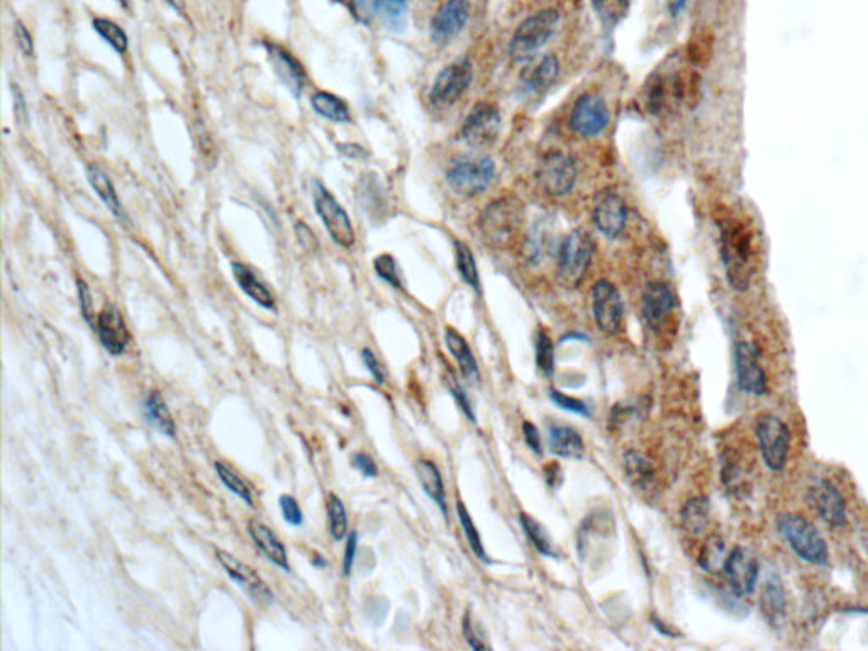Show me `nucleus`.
Listing matches in <instances>:
<instances>
[{"mask_svg":"<svg viewBox=\"0 0 868 651\" xmlns=\"http://www.w3.org/2000/svg\"><path fill=\"white\" fill-rule=\"evenodd\" d=\"M721 260L731 289H750L758 268L757 228L746 217L724 211L718 216Z\"/></svg>","mask_w":868,"mask_h":651,"instance_id":"nucleus-1","label":"nucleus"},{"mask_svg":"<svg viewBox=\"0 0 868 651\" xmlns=\"http://www.w3.org/2000/svg\"><path fill=\"white\" fill-rule=\"evenodd\" d=\"M646 111L663 116L680 107H696L701 101V75L694 68L655 72L645 85Z\"/></svg>","mask_w":868,"mask_h":651,"instance_id":"nucleus-2","label":"nucleus"},{"mask_svg":"<svg viewBox=\"0 0 868 651\" xmlns=\"http://www.w3.org/2000/svg\"><path fill=\"white\" fill-rule=\"evenodd\" d=\"M496 177V163L482 153H463L451 160L446 168V182L462 197H475L489 189Z\"/></svg>","mask_w":868,"mask_h":651,"instance_id":"nucleus-3","label":"nucleus"},{"mask_svg":"<svg viewBox=\"0 0 868 651\" xmlns=\"http://www.w3.org/2000/svg\"><path fill=\"white\" fill-rule=\"evenodd\" d=\"M777 531L791 546L797 557L813 565H826L830 562V548L811 521L794 512L780 514L777 518Z\"/></svg>","mask_w":868,"mask_h":651,"instance_id":"nucleus-4","label":"nucleus"},{"mask_svg":"<svg viewBox=\"0 0 868 651\" xmlns=\"http://www.w3.org/2000/svg\"><path fill=\"white\" fill-rule=\"evenodd\" d=\"M523 217V204L516 197H499L480 212V234L490 245L507 246L523 229Z\"/></svg>","mask_w":868,"mask_h":651,"instance_id":"nucleus-5","label":"nucleus"},{"mask_svg":"<svg viewBox=\"0 0 868 651\" xmlns=\"http://www.w3.org/2000/svg\"><path fill=\"white\" fill-rule=\"evenodd\" d=\"M558 23H560V12L555 9H545L524 19L512 34L509 43V56L512 62H531L555 34Z\"/></svg>","mask_w":868,"mask_h":651,"instance_id":"nucleus-6","label":"nucleus"},{"mask_svg":"<svg viewBox=\"0 0 868 651\" xmlns=\"http://www.w3.org/2000/svg\"><path fill=\"white\" fill-rule=\"evenodd\" d=\"M594 255V240L585 229H574L563 238L557 251V277L565 287H579Z\"/></svg>","mask_w":868,"mask_h":651,"instance_id":"nucleus-7","label":"nucleus"},{"mask_svg":"<svg viewBox=\"0 0 868 651\" xmlns=\"http://www.w3.org/2000/svg\"><path fill=\"white\" fill-rule=\"evenodd\" d=\"M755 436L762 453L763 463L772 472L784 470L789 450H791V431L782 419L774 414H762L755 423Z\"/></svg>","mask_w":868,"mask_h":651,"instance_id":"nucleus-8","label":"nucleus"},{"mask_svg":"<svg viewBox=\"0 0 868 651\" xmlns=\"http://www.w3.org/2000/svg\"><path fill=\"white\" fill-rule=\"evenodd\" d=\"M535 180L541 192L550 197L570 194L577 182V165L565 151H548L536 167Z\"/></svg>","mask_w":868,"mask_h":651,"instance_id":"nucleus-9","label":"nucleus"},{"mask_svg":"<svg viewBox=\"0 0 868 651\" xmlns=\"http://www.w3.org/2000/svg\"><path fill=\"white\" fill-rule=\"evenodd\" d=\"M312 197H314V207L318 211L321 221L328 229L329 236L333 238L336 245L343 248H351L355 245V229L351 224L348 212L340 206V202L334 199V195L326 189V185L321 184L319 180H314L312 185Z\"/></svg>","mask_w":868,"mask_h":651,"instance_id":"nucleus-10","label":"nucleus"},{"mask_svg":"<svg viewBox=\"0 0 868 651\" xmlns=\"http://www.w3.org/2000/svg\"><path fill=\"white\" fill-rule=\"evenodd\" d=\"M351 12L368 28L401 31L406 26L407 0H351Z\"/></svg>","mask_w":868,"mask_h":651,"instance_id":"nucleus-11","label":"nucleus"},{"mask_svg":"<svg viewBox=\"0 0 868 651\" xmlns=\"http://www.w3.org/2000/svg\"><path fill=\"white\" fill-rule=\"evenodd\" d=\"M473 80L472 62L468 58H458L448 63L434 78L431 87V102L434 106L448 107L460 101L470 89Z\"/></svg>","mask_w":868,"mask_h":651,"instance_id":"nucleus-12","label":"nucleus"},{"mask_svg":"<svg viewBox=\"0 0 868 651\" xmlns=\"http://www.w3.org/2000/svg\"><path fill=\"white\" fill-rule=\"evenodd\" d=\"M502 117L497 106L490 102H477L463 121L460 136L472 148L492 145L501 133Z\"/></svg>","mask_w":868,"mask_h":651,"instance_id":"nucleus-13","label":"nucleus"},{"mask_svg":"<svg viewBox=\"0 0 868 651\" xmlns=\"http://www.w3.org/2000/svg\"><path fill=\"white\" fill-rule=\"evenodd\" d=\"M735 368L736 382L743 392L755 397L767 394V373L763 370L762 362H760V350H758L755 341H736Z\"/></svg>","mask_w":868,"mask_h":651,"instance_id":"nucleus-14","label":"nucleus"},{"mask_svg":"<svg viewBox=\"0 0 868 651\" xmlns=\"http://www.w3.org/2000/svg\"><path fill=\"white\" fill-rule=\"evenodd\" d=\"M592 312L602 333L618 336L624 328V304L619 290L609 280H597L592 287Z\"/></svg>","mask_w":868,"mask_h":651,"instance_id":"nucleus-15","label":"nucleus"},{"mask_svg":"<svg viewBox=\"0 0 868 651\" xmlns=\"http://www.w3.org/2000/svg\"><path fill=\"white\" fill-rule=\"evenodd\" d=\"M723 575L731 590L738 596H750L758 584L760 565L752 551L736 546L724 560Z\"/></svg>","mask_w":868,"mask_h":651,"instance_id":"nucleus-16","label":"nucleus"},{"mask_svg":"<svg viewBox=\"0 0 868 651\" xmlns=\"http://www.w3.org/2000/svg\"><path fill=\"white\" fill-rule=\"evenodd\" d=\"M609 109L599 94L580 95L570 112V126L582 138H592L607 128Z\"/></svg>","mask_w":868,"mask_h":651,"instance_id":"nucleus-17","label":"nucleus"},{"mask_svg":"<svg viewBox=\"0 0 868 651\" xmlns=\"http://www.w3.org/2000/svg\"><path fill=\"white\" fill-rule=\"evenodd\" d=\"M216 557L217 560H219V563L223 565L224 570H226V574H228L236 584L240 585L241 589L245 590L246 594L250 596L251 601H255L256 604H262V606L272 604V590L268 589L265 580H263L260 575L256 574L255 570H253L250 565H246V563L241 562V560H238L234 555H231V553L224 550H217Z\"/></svg>","mask_w":868,"mask_h":651,"instance_id":"nucleus-18","label":"nucleus"},{"mask_svg":"<svg viewBox=\"0 0 868 651\" xmlns=\"http://www.w3.org/2000/svg\"><path fill=\"white\" fill-rule=\"evenodd\" d=\"M468 19H470L468 0H446L429 24V36L433 39L434 45H445L450 39L462 33Z\"/></svg>","mask_w":868,"mask_h":651,"instance_id":"nucleus-19","label":"nucleus"},{"mask_svg":"<svg viewBox=\"0 0 868 651\" xmlns=\"http://www.w3.org/2000/svg\"><path fill=\"white\" fill-rule=\"evenodd\" d=\"M807 501L818 512L819 518L831 528L846 524V502L831 480L821 479L807 492Z\"/></svg>","mask_w":868,"mask_h":651,"instance_id":"nucleus-20","label":"nucleus"},{"mask_svg":"<svg viewBox=\"0 0 868 651\" xmlns=\"http://www.w3.org/2000/svg\"><path fill=\"white\" fill-rule=\"evenodd\" d=\"M592 219H594V224H596L599 233L604 234L607 240H616V238H619L624 233L626 224H628V207H626V202L623 201V197H619L618 194H613V192L602 195L601 199L597 201L596 207H594Z\"/></svg>","mask_w":868,"mask_h":651,"instance_id":"nucleus-21","label":"nucleus"},{"mask_svg":"<svg viewBox=\"0 0 868 651\" xmlns=\"http://www.w3.org/2000/svg\"><path fill=\"white\" fill-rule=\"evenodd\" d=\"M677 306V297L672 287L663 282H651L646 285L641 299L643 318L650 328L658 329L665 324Z\"/></svg>","mask_w":868,"mask_h":651,"instance_id":"nucleus-22","label":"nucleus"},{"mask_svg":"<svg viewBox=\"0 0 868 651\" xmlns=\"http://www.w3.org/2000/svg\"><path fill=\"white\" fill-rule=\"evenodd\" d=\"M95 331L99 334L102 346L111 353L112 357L123 355L128 348L131 336L117 307L107 306L99 312Z\"/></svg>","mask_w":868,"mask_h":651,"instance_id":"nucleus-23","label":"nucleus"},{"mask_svg":"<svg viewBox=\"0 0 868 651\" xmlns=\"http://www.w3.org/2000/svg\"><path fill=\"white\" fill-rule=\"evenodd\" d=\"M265 50H267L273 70L279 75L280 80L289 87L294 97H301L302 92H304V85H306V72H304L301 63L297 62L294 56L290 55L289 51L284 50L282 46L265 43Z\"/></svg>","mask_w":868,"mask_h":651,"instance_id":"nucleus-24","label":"nucleus"},{"mask_svg":"<svg viewBox=\"0 0 868 651\" xmlns=\"http://www.w3.org/2000/svg\"><path fill=\"white\" fill-rule=\"evenodd\" d=\"M248 533H250L251 540L255 541L256 548L262 551L267 560L285 572H290L289 557H287L284 543L279 540V536L275 535L272 529L268 528L267 524L258 521V519H250Z\"/></svg>","mask_w":868,"mask_h":651,"instance_id":"nucleus-25","label":"nucleus"},{"mask_svg":"<svg viewBox=\"0 0 868 651\" xmlns=\"http://www.w3.org/2000/svg\"><path fill=\"white\" fill-rule=\"evenodd\" d=\"M558 75H560V62H558L557 56L548 53V55L541 56L533 67L526 68L521 80H523V85L528 92L541 94L557 82Z\"/></svg>","mask_w":868,"mask_h":651,"instance_id":"nucleus-26","label":"nucleus"},{"mask_svg":"<svg viewBox=\"0 0 868 651\" xmlns=\"http://www.w3.org/2000/svg\"><path fill=\"white\" fill-rule=\"evenodd\" d=\"M231 270H233L236 284L240 285V289L250 297L251 301L256 302L258 306H262L267 311H277L272 292L267 289V285L263 284L262 280L256 277L255 273L251 272V268L246 267L243 263L233 262L231 263Z\"/></svg>","mask_w":868,"mask_h":651,"instance_id":"nucleus-27","label":"nucleus"},{"mask_svg":"<svg viewBox=\"0 0 868 651\" xmlns=\"http://www.w3.org/2000/svg\"><path fill=\"white\" fill-rule=\"evenodd\" d=\"M445 341L451 355L457 360L463 379L468 380L470 384H479V365L462 334L458 333L457 329L446 328Z\"/></svg>","mask_w":868,"mask_h":651,"instance_id":"nucleus-28","label":"nucleus"},{"mask_svg":"<svg viewBox=\"0 0 868 651\" xmlns=\"http://www.w3.org/2000/svg\"><path fill=\"white\" fill-rule=\"evenodd\" d=\"M760 606H762L763 618L767 619L770 626H779L784 621L787 597L779 577H768L763 585Z\"/></svg>","mask_w":868,"mask_h":651,"instance_id":"nucleus-29","label":"nucleus"},{"mask_svg":"<svg viewBox=\"0 0 868 651\" xmlns=\"http://www.w3.org/2000/svg\"><path fill=\"white\" fill-rule=\"evenodd\" d=\"M548 441H550V450L557 457L575 458V460L584 457V440L577 429L563 424H551Z\"/></svg>","mask_w":868,"mask_h":651,"instance_id":"nucleus-30","label":"nucleus"},{"mask_svg":"<svg viewBox=\"0 0 868 651\" xmlns=\"http://www.w3.org/2000/svg\"><path fill=\"white\" fill-rule=\"evenodd\" d=\"M87 179H89L92 189L95 190V194L99 195L101 201L106 204L107 209L121 223H128V214H126L123 204L119 201L116 187H114V184H112L111 179L107 177L106 173L102 172L101 168L97 167V165H87Z\"/></svg>","mask_w":868,"mask_h":651,"instance_id":"nucleus-31","label":"nucleus"},{"mask_svg":"<svg viewBox=\"0 0 868 651\" xmlns=\"http://www.w3.org/2000/svg\"><path fill=\"white\" fill-rule=\"evenodd\" d=\"M416 473H418L419 482L423 487L424 494L431 501L440 507V511L448 516V506H446L445 484L441 477L440 468L436 467L431 460H419L416 463Z\"/></svg>","mask_w":868,"mask_h":651,"instance_id":"nucleus-32","label":"nucleus"},{"mask_svg":"<svg viewBox=\"0 0 868 651\" xmlns=\"http://www.w3.org/2000/svg\"><path fill=\"white\" fill-rule=\"evenodd\" d=\"M145 418L148 423L153 424L160 433L165 434L168 438H175L177 428L173 423L172 414L168 411L167 402L163 401L162 394L158 390H151L146 396L145 404H143Z\"/></svg>","mask_w":868,"mask_h":651,"instance_id":"nucleus-33","label":"nucleus"},{"mask_svg":"<svg viewBox=\"0 0 868 651\" xmlns=\"http://www.w3.org/2000/svg\"><path fill=\"white\" fill-rule=\"evenodd\" d=\"M311 106L316 114L328 121L340 124L351 123L350 109L346 106V102L329 92H318L312 95Z\"/></svg>","mask_w":868,"mask_h":651,"instance_id":"nucleus-34","label":"nucleus"},{"mask_svg":"<svg viewBox=\"0 0 868 651\" xmlns=\"http://www.w3.org/2000/svg\"><path fill=\"white\" fill-rule=\"evenodd\" d=\"M624 470L631 484L638 489H648L655 480V470L650 460L640 451L629 450L624 455Z\"/></svg>","mask_w":868,"mask_h":651,"instance_id":"nucleus-35","label":"nucleus"},{"mask_svg":"<svg viewBox=\"0 0 868 651\" xmlns=\"http://www.w3.org/2000/svg\"><path fill=\"white\" fill-rule=\"evenodd\" d=\"M709 521V502L704 497L690 499L682 509V526L692 536L701 535Z\"/></svg>","mask_w":868,"mask_h":651,"instance_id":"nucleus-36","label":"nucleus"},{"mask_svg":"<svg viewBox=\"0 0 868 651\" xmlns=\"http://www.w3.org/2000/svg\"><path fill=\"white\" fill-rule=\"evenodd\" d=\"M455 262L463 282L480 294L479 268L470 246L465 245L463 241H455Z\"/></svg>","mask_w":868,"mask_h":651,"instance_id":"nucleus-37","label":"nucleus"},{"mask_svg":"<svg viewBox=\"0 0 868 651\" xmlns=\"http://www.w3.org/2000/svg\"><path fill=\"white\" fill-rule=\"evenodd\" d=\"M687 53H689V60L694 67H702V65H706L711 58H713L714 53V34L706 28H697L694 31V34L690 36L689 48H687Z\"/></svg>","mask_w":868,"mask_h":651,"instance_id":"nucleus-38","label":"nucleus"},{"mask_svg":"<svg viewBox=\"0 0 868 651\" xmlns=\"http://www.w3.org/2000/svg\"><path fill=\"white\" fill-rule=\"evenodd\" d=\"M519 521H521V526H523L524 533L528 536L529 541L535 545L536 550L540 551L541 555H545V557H557L555 543H553L550 535L546 533V529L538 521H535L528 514H521Z\"/></svg>","mask_w":868,"mask_h":651,"instance_id":"nucleus-39","label":"nucleus"},{"mask_svg":"<svg viewBox=\"0 0 868 651\" xmlns=\"http://www.w3.org/2000/svg\"><path fill=\"white\" fill-rule=\"evenodd\" d=\"M726 557H728V553H726L724 541L719 536H711L702 546L699 563L707 572H723Z\"/></svg>","mask_w":868,"mask_h":651,"instance_id":"nucleus-40","label":"nucleus"},{"mask_svg":"<svg viewBox=\"0 0 868 651\" xmlns=\"http://www.w3.org/2000/svg\"><path fill=\"white\" fill-rule=\"evenodd\" d=\"M95 31L101 34L102 38L106 39L107 43L117 51V53H126L128 51L129 39L128 34L124 33L123 28L119 26V24L114 23V21H109V19H102V17H97L94 19Z\"/></svg>","mask_w":868,"mask_h":651,"instance_id":"nucleus-41","label":"nucleus"},{"mask_svg":"<svg viewBox=\"0 0 868 651\" xmlns=\"http://www.w3.org/2000/svg\"><path fill=\"white\" fill-rule=\"evenodd\" d=\"M214 468H216L217 477L228 487V490L233 492L234 496L240 497L241 501H245L248 506H253V496H251L250 487H248L245 480L241 479L238 473L234 472L233 468H229L223 462L214 463Z\"/></svg>","mask_w":868,"mask_h":651,"instance_id":"nucleus-42","label":"nucleus"},{"mask_svg":"<svg viewBox=\"0 0 868 651\" xmlns=\"http://www.w3.org/2000/svg\"><path fill=\"white\" fill-rule=\"evenodd\" d=\"M597 16L607 26H616L624 17L628 16L629 2L631 0H590Z\"/></svg>","mask_w":868,"mask_h":651,"instance_id":"nucleus-43","label":"nucleus"},{"mask_svg":"<svg viewBox=\"0 0 868 651\" xmlns=\"http://www.w3.org/2000/svg\"><path fill=\"white\" fill-rule=\"evenodd\" d=\"M329 531L334 540H345L348 533V514L340 497L329 494L328 497Z\"/></svg>","mask_w":868,"mask_h":651,"instance_id":"nucleus-44","label":"nucleus"},{"mask_svg":"<svg viewBox=\"0 0 868 651\" xmlns=\"http://www.w3.org/2000/svg\"><path fill=\"white\" fill-rule=\"evenodd\" d=\"M457 512L460 524H462L463 533L467 536L468 545H470L473 553H475V557L482 560V562L490 563V558L485 553L484 543H482V538L479 535V529L475 528V524H473L472 518H470V514H468L462 502H458Z\"/></svg>","mask_w":868,"mask_h":651,"instance_id":"nucleus-45","label":"nucleus"},{"mask_svg":"<svg viewBox=\"0 0 868 651\" xmlns=\"http://www.w3.org/2000/svg\"><path fill=\"white\" fill-rule=\"evenodd\" d=\"M536 365L546 377H551L555 372V346L550 336L541 329L536 333Z\"/></svg>","mask_w":868,"mask_h":651,"instance_id":"nucleus-46","label":"nucleus"},{"mask_svg":"<svg viewBox=\"0 0 868 651\" xmlns=\"http://www.w3.org/2000/svg\"><path fill=\"white\" fill-rule=\"evenodd\" d=\"M462 629L465 641H467L470 648L477 651L490 650V645L487 643V638L484 635V629H482L480 623L475 621L470 611H467L465 616H463Z\"/></svg>","mask_w":868,"mask_h":651,"instance_id":"nucleus-47","label":"nucleus"},{"mask_svg":"<svg viewBox=\"0 0 868 651\" xmlns=\"http://www.w3.org/2000/svg\"><path fill=\"white\" fill-rule=\"evenodd\" d=\"M373 268H375V272H377L380 279L392 285V287H396V289H401V273H399V267H397L394 256L387 255V253L377 256L375 262H373Z\"/></svg>","mask_w":868,"mask_h":651,"instance_id":"nucleus-48","label":"nucleus"},{"mask_svg":"<svg viewBox=\"0 0 868 651\" xmlns=\"http://www.w3.org/2000/svg\"><path fill=\"white\" fill-rule=\"evenodd\" d=\"M550 397L551 401L555 402L558 407H562L565 411L575 412V414H582V416H589V407L585 402L579 401V399H575V397H568L562 392H558V390L550 389Z\"/></svg>","mask_w":868,"mask_h":651,"instance_id":"nucleus-49","label":"nucleus"},{"mask_svg":"<svg viewBox=\"0 0 868 651\" xmlns=\"http://www.w3.org/2000/svg\"><path fill=\"white\" fill-rule=\"evenodd\" d=\"M280 509H282L285 521H287L290 526H302V523H304V516H302V509L301 506H299V502L295 501L294 497H280Z\"/></svg>","mask_w":868,"mask_h":651,"instance_id":"nucleus-50","label":"nucleus"},{"mask_svg":"<svg viewBox=\"0 0 868 651\" xmlns=\"http://www.w3.org/2000/svg\"><path fill=\"white\" fill-rule=\"evenodd\" d=\"M448 387H450L451 396L455 397L458 406H460V409L465 412V416H467L473 424L477 423L475 412H473L472 404L468 401L465 389H463L462 385L458 384V380L455 379V377H448Z\"/></svg>","mask_w":868,"mask_h":651,"instance_id":"nucleus-51","label":"nucleus"},{"mask_svg":"<svg viewBox=\"0 0 868 651\" xmlns=\"http://www.w3.org/2000/svg\"><path fill=\"white\" fill-rule=\"evenodd\" d=\"M78 295H80V309H82V314H84L85 321L95 329V324H97V319H95L94 312V301H92V294H90L89 287L85 284L84 280H78Z\"/></svg>","mask_w":868,"mask_h":651,"instance_id":"nucleus-52","label":"nucleus"},{"mask_svg":"<svg viewBox=\"0 0 868 651\" xmlns=\"http://www.w3.org/2000/svg\"><path fill=\"white\" fill-rule=\"evenodd\" d=\"M362 360H363V363H365V367H367L368 372L372 373L373 380H375V382H377V384H380V385L384 384V382H385L384 368H382V365H380V362H379V360H377V357H375V355H373V351L368 350V348H365V350L362 351Z\"/></svg>","mask_w":868,"mask_h":651,"instance_id":"nucleus-53","label":"nucleus"},{"mask_svg":"<svg viewBox=\"0 0 868 651\" xmlns=\"http://www.w3.org/2000/svg\"><path fill=\"white\" fill-rule=\"evenodd\" d=\"M523 436L524 441H526V445L529 446V450L533 451V453H536V455H541V453H543L540 431H538V428H536L535 424H531L529 423V421H524Z\"/></svg>","mask_w":868,"mask_h":651,"instance_id":"nucleus-54","label":"nucleus"},{"mask_svg":"<svg viewBox=\"0 0 868 651\" xmlns=\"http://www.w3.org/2000/svg\"><path fill=\"white\" fill-rule=\"evenodd\" d=\"M353 465L357 470L368 477V479H375L377 475H379V468L373 462L372 457H368L367 453H357V455H353Z\"/></svg>","mask_w":868,"mask_h":651,"instance_id":"nucleus-55","label":"nucleus"},{"mask_svg":"<svg viewBox=\"0 0 868 651\" xmlns=\"http://www.w3.org/2000/svg\"><path fill=\"white\" fill-rule=\"evenodd\" d=\"M357 548H358V535L353 531L348 536V540H346V548H345V558H343V574L345 577L351 574V568H353V563H355V557H357Z\"/></svg>","mask_w":868,"mask_h":651,"instance_id":"nucleus-56","label":"nucleus"},{"mask_svg":"<svg viewBox=\"0 0 868 651\" xmlns=\"http://www.w3.org/2000/svg\"><path fill=\"white\" fill-rule=\"evenodd\" d=\"M14 34H16L17 45H19V48L23 50L24 55L33 56V36H31V33H29L28 28H26L23 23H16V28H14Z\"/></svg>","mask_w":868,"mask_h":651,"instance_id":"nucleus-57","label":"nucleus"},{"mask_svg":"<svg viewBox=\"0 0 868 651\" xmlns=\"http://www.w3.org/2000/svg\"><path fill=\"white\" fill-rule=\"evenodd\" d=\"M12 90H14V109H16L17 119L19 121H26L28 119V106L24 102L23 92H21V89L17 85H12Z\"/></svg>","mask_w":868,"mask_h":651,"instance_id":"nucleus-58","label":"nucleus"},{"mask_svg":"<svg viewBox=\"0 0 868 651\" xmlns=\"http://www.w3.org/2000/svg\"><path fill=\"white\" fill-rule=\"evenodd\" d=\"M689 0H667L668 12L670 16L679 17L685 11Z\"/></svg>","mask_w":868,"mask_h":651,"instance_id":"nucleus-59","label":"nucleus"},{"mask_svg":"<svg viewBox=\"0 0 868 651\" xmlns=\"http://www.w3.org/2000/svg\"><path fill=\"white\" fill-rule=\"evenodd\" d=\"M168 6L172 7L173 11L180 14V16H184L185 14V0H167Z\"/></svg>","mask_w":868,"mask_h":651,"instance_id":"nucleus-60","label":"nucleus"},{"mask_svg":"<svg viewBox=\"0 0 868 651\" xmlns=\"http://www.w3.org/2000/svg\"><path fill=\"white\" fill-rule=\"evenodd\" d=\"M312 563H314V565H316V567H321V568L326 567V565H328V562H326V560H324V558L321 557V555H316V557H314V562H312Z\"/></svg>","mask_w":868,"mask_h":651,"instance_id":"nucleus-61","label":"nucleus"},{"mask_svg":"<svg viewBox=\"0 0 868 651\" xmlns=\"http://www.w3.org/2000/svg\"><path fill=\"white\" fill-rule=\"evenodd\" d=\"M117 2H119V4L124 7L128 6L129 4V0H117Z\"/></svg>","mask_w":868,"mask_h":651,"instance_id":"nucleus-62","label":"nucleus"}]
</instances>
